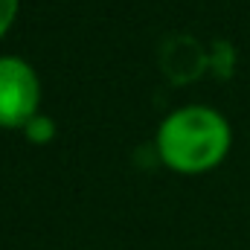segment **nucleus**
<instances>
[{"mask_svg": "<svg viewBox=\"0 0 250 250\" xmlns=\"http://www.w3.org/2000/svg\"><path fill=\"white\" fill-rule=\"evenodd\" d=\"M41 114V79L23 56H0V128H18Z\"/></svg>", "mask_w": 250, "mask_h": 250, "instance_id": "nucleus-2", "label": "nucleus"}, {"mask_svg": "<svg viewBox=\"0 0 250 250\" xmlns=\"http://www.w3.org/2000/svg\"><path fill=\"white\" fill-rule=\"evenodd\" d=\"M233 148L230 120L212 105H184L169 111L154 134L160 163L178 175H204L224 163Z\"/></svg>", "mask_w": 250, "mask_h": 250, "instance_id": "nucleus-1", "label": "nucleus"}, {"mask_svg": "<svg viewBox=\"0 0 250 250\" xmlns=\"http://www.w3.org/2000/svg\"><path fill=\"white\" fill-rule=\"evenodd\" d=\"M23 137L35 146H47L53 137H56V120L47 117V114H35L29 123L23 125Z\"/></svg>", "mask_w": 250, "mask_h": 250, "instance_id": "nucleus-3", "label": "nucleus"}, {"mask_svg": "<svg viewBox=\"0 0 250 250\" xmlns=\"http://www.w3.org/2000/svg\"><path fill=\"white\" fill-rule=\"evenodd\" d=\"M21 12V0H0V38L12 29V23L18 21Z\"/></svg>", "mask_w": 250, "mask_h": 250, "instance_id": "nucleus-4", "label": "nucleus"}]
</instances>
